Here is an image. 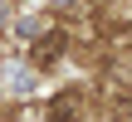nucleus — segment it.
Wrapping results in <instances>:
<instances>
[{
	"label": "nucleus",
	"mask_w": 132,
	"mask_h": 122,
	"mask_svg": "<svg viewBox=\"0 0 132 122\" xmlns=\"http://www.w3.org/2000/svg\"><path fill=\"white\" fill-rule=\"evenodd\" d=\"M64 44H69V34L64 29H44L39 39H34V49H29V59H34V68H49L59 54H64Z\"/></svg>",
	"instance_id": "obj_1"
}]
</instances>
